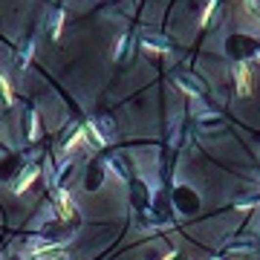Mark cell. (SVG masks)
<instances>
[{
    "instance_id": "6",
    "label": "cell",
    "mask_w": 260,
    "mask_h": 260,
    "mask_svg": "<svg viewBox=\"0 0 260 260\" xmlns=\"http://www.w3.org/2000/svg\"><path fill=\"white\" fill-rule=\"evenodd\" d=\"M84 145V133H75L72 139H69V148H81Z\"/></svg>"
},
{
    "instance_id": "4",
    "label": "cell",
    "mask_w": 260,
    "mask_h": 260,
    "mask_svg": "<svg viewBox=\"0 0 260 260\" xmlns=\"http://www.w3.org/2000/svg\"><path fill=\"white\" fill-rule=\"evenodd\" d=\"M35 176H38V171H29V173H26V176H23V179H21V185H18V194H23V191H26V188H29V182H32Z\"/></svg>"
},
{
    "instance_id": "1",
    "label": "cell",
    "mask_w": 260,
    "mask_h": 260,
    "mask_svg": "<svg viewBox=\"0 0 260 260\" xmlns=\"http://www.w3.org/2000/svg\"><path fill=\"white\" fill-rule=\"evenodd\" d=\"M234 81H237V93H240V96H252V75H249V69L243 64L237 66Z\"/></svg>"
},
{
    "instance_id": "3",
    "label": "cell",
    "mask_w": 260,
    "mask_h": 260,
    "mask_svg": "<svg viewBox=\"0 0 260 260\" xmlns=\"http://www.w3.org/2000/svg\"><path fill=\"white\" fill-rule=\"evenodd\" d=\"M214 6H217V0H211V3L205 6V12H202V18H199V26H205V23L211 21V15H214Z\"/></svg>"
},
{
    "instance_id": "2",
    "label": "cell",
    "mask_w": 260,
    "mask_h": 260,
    "mask_svg": "<svg viewBox=\"0 0 260 260\" xmlns=\"http://www.w3.org/2000/svg\"><path fill=\"white\" fill-rule=\"evenodd\" d=\"M58 205H61V214H64V217H69V214H72V199H69V194H66V191H61V196H58Z\"/></svg>"
},
{
    "instance_id": "5",
    "label": "cell",
    "mask_w": 260,
    "mask_h": 260,
    "mask_svg": "<svg viewBox=\"0 0 260 260\" xmlns=\"http://www.w3.org/2000/svg\"><path fill=\"white\" fill-rule=\"evenodd\" d=\"M0 90H3V96H6V104H12L15 98H12V87H9V81L6 78H0Z\"/></svg>"
}]
</instances>
